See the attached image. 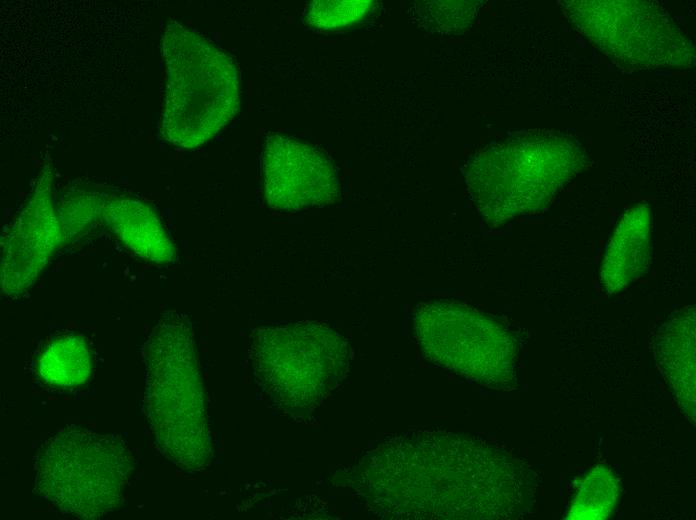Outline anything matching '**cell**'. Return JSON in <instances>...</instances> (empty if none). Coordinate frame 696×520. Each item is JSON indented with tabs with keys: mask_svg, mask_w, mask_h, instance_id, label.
Listing matches in <instances>:
<instances>
[{
	"mask_svg": "<svg viewBox=\"0 0 696 520\" xmlns=\"http://www.w3.org/2000/svg\"><path fill=\"white\" fill-rule=\"evenodd\" d=\"M374 493L402 519L491 518L511 508L516 474L496 452L452 434L407 435L381 451Z\"/></svg>",
	"mask_w": 696,
	"mask_h": 520,
	"instance_id": "obj_1",
	"label": "cell"
},
{
	"mask_svg": "<svg viewBox=\"0 0 696 520\" xmlns=\"http://www.w3.org/2000/svg\"><path fill=\"white\" fill-rule=\"evenodd\" d=\"M162 47L168 76L161 135L179 148L199 147L238 110L236 65L224 51L175 20L166 25Z\"/></svg>",
	"mask_w": 696,
	"mask_h": 520,
	"instance_id": "obj_2",
	"label": "cell"
},
{
	"mask_svg": "<svg viewBox=\"0 0 696 520\" xmlns=\"http://www.w3.org/2000/svg\"><path fill=\"white\" fill-rule=\"evenodd\" d=\"M146 407L157 443L178 464L206 460L208 436L192 330L178 313L164 315L144 347Z\"/></svg>",
	"mask_w": 696,
	"mask_h": 520,
	"instance_id": "obj_3",
	"label": "cell"
},
{
	"mask_svg": "<svg viewBox=\"0 0 696 520\" xmlns=\"http://www.w3.org/2000/svg\"><path fill=\"white\" fill-rule=\"evenodd\" d=\"M131 470V455L120 438L71 426L39 450L35 485L60 509L95 519L119 504Z\"/></svg>",
	"mask_w": 696,
	"mask_h": 520,
	"instance_id": "obj_4",
	"label": "cell"
},
{
	"mask_svg": "<svg viewBox=\"0 0 696 520\" xmlns=\"http://www.w3.org/2000/svg\"><path fill=\"white\" fill-rule=\"evenodd\" d=\"M415 329L422 349L438 365L492 387L514 381L513 341L485 315L454 302H430L416 312Z\"/></svg>",
	"mask_w": 696,
	"mask_h": 520,
	"instance_id": "obj_5",
	"label": "cell"
},
{
	"mask_svg": "<svg viewBox=\"0 0 696 520\" xmlns=\"http://www.w3.org/2000/svg\"><path fill=\"white\" fill-rule=\"evenodd\" d=\"M51 163L41 169L28 200L1 238V290L17 295L28 290L63 239L52 197Z\"/></svg>",
	"mask_w": 696,
	"mask_h": 520,
	"instance_id": "obj_6",
	"label": "cell"
},
{
	"mask_svg": "<svg viewBox=\"0 0 696 520\" xmlns=\"http://www.w3.org/2000/svg\"><path fill=\"white\" fill-rule=\"evenodd\" d=\"M264 194L278 210H299L332 202L338 178L332 163L317 149L272 134L263 151Z\"/></svg>",
	"mask_w": 696,
	"mask_h": 520,
	"instance_id": "obj_7",
	"label": "cell"
},
{
	"mask_svg": "<svg viewBox=\"0 0 696 520\" xmlns=\"http://www.w3.org/2000/svg\"><path fill=\"white\" fill-rule=\"evenodd\" d=\"M258 365L271 373L301 374L317 385L333 380L344 367V342L317 325L268 329L256 346Z\"/></svg>",
	"mask_w": 696,
	"mask_h": 520,
	"instance_id": "obj_8",
	"label": "cell"
},
{
	"mask_svg": "<svg viewBox=\"0 0 696 520\" xmlns=\"http://www.w3.org/2000/svg\"><path fill=\"white\" fill-rule=\"evenodd\" d=\"M100 219L140 258L168 264L176 249L155 210L145 202L123 194L109 193Z\"/></svg>",
	"mask_w": 696,
	"mask_h": 520,
	"instance_id": "obj_9",
	"label": "cell"
},
{
	"mask_svg": "<svg viewBox=\"0 0 696 520\" xmlns=\"http://www.w3.org/2000/svg\"><path fill=\"white\" fill-rule=\"evenodd\" d=\"M655 357L679 404L694 416L695 310L683 309L662 325L655 340Z\"/></svg>",
	"mask_w": 696,
	"mask_h": 520,
	"instance_id": "obj_10",
	"label": "cell"
},
{
	"mask_svg": "<svg viewBox=\"0 0 696 520\" xmlns=\"http://www.w3.org/2000/svg\"><path fill=\"white\" fill-rule=\"evenodd\" d=\"M650 225L645 209L632 211L608 242L600 267V284L608 294L621 291L642 276L650 259Z\"/></svg>",
	"mask_w": 696,
	"mask_h": 520,
	"instance_id": "obj_11",
	"label": "cell"
},
{
	"mask_svg": "<svg viewBox=\"0 0 696 520\" xmlns=\"http://www.w3.org/2000/svg\"><path fill=\"white\" fill-rule=\"evenodd\" d=\"M88 347L79 336L66 335L53 340L37 362L40 377L57 387H73L84 383L91 371Z\"/></svg>",
	"mask_w": 696,
	"mask_h": 520,
	"instance_id": "obj_12",
	"label": "cell"
},
{
	"mask_svg": "<svg viewBox=\"0 0 696 520\" xmlns=\"http://www.w3.org/2000/svg\"><path fill=\"white\" fill-rule=\"evenodd\" d=\"M108 195V192L87 187H75L64 192L58 214L65 243L81 237L100 218Z\"/></svg>",
	"mask_w": 696,
	"mask_h": 520,
	"instance_id": "obj_13",
	"label": "cell"
},
{
	"mask_svg": "<svg viewBox=\"0 0 696 520\" xmlns=\"http://www.w3.org/2000/svg\"><path fill=\"white\" fill-rule=\"evenodd\" d=\"M617 485L604 467L594 468L583 481L569 513L571 519H603L614 505Z\"/></svg>",
	"mask_w": 696,
	"mask_h": 520,
	"instance_id": "obj_14",
	"label": "cell"
},
{
	"mask_svg": "<svg viewBox=\"0 0 696 520\" xmlns=\"http://www.w3.org/2000/svg\"><path fill=\"white\" fill-rule=\"evenodd\" d=\"M370 1H314L306 12L307 22L319 28L339 27L362 18Z\"/></svg>",
	"mask_w": 696,
	"mask_h": 520,
	"instance_id": "obj_15",
	"label": "cell"
}]
</instances>
